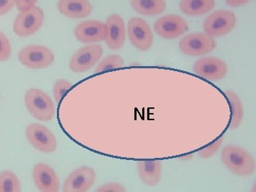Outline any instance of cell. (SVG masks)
I'll return each mask as SVG.
<instances>
[{"label": "cell", "mask_w": 256, "mask_h": 192, "mask_svg": "<svg viewBox=\"0 0 256 192\" xmlns=\"http://www.w3.org/2000/svg\"><path fill=\"white\" fill-rule=\"evenodd\" d=\"M220 159L230 172L239 176H249L255 172V160L240 146L233 144L226 146L222 150Z\"/></svg>", "instance_id": "6da1fadb"}, {"label": "cell", "mask_w": 256, "mask_h": 192, "mask_svg": "<svg viewBox=\"0 0 256 192\" xmlns=\"http://www.w3.org/2000/svg\"><path fill=\"white\" fill-rule=\"evenodd\" d=\"M24 101L28 112L38 120L50 121L54 117L56 109L53 101L43 90L30 89L25 94Z\"/></svg>", "instance_id": "7a4b0ae2"}, {"label": "cell", "mask_w": 256, "mask_h": 192, "mask_svg": "<svg viewBox=\"0 0 256 192\" xmlns=\"http://www.w3.org/2000/svg\"><path fill=\"white\" fill-rule=\"evenodd\" d=\"M43 10L38 6L20 12L13 23V30L18 36L28 37L34 34L44 22Z\"/></svg>", "instance_id": "3957f363"}, {"label": "cell", "mask_w": 256, "mask_h": 192, "mask_svg": "<svg viewBox=\"0 0 256 192\" xmlns=\"http://www.w3.org/2000/svg\"><path fill=\"white\" fill-rule=\"evenodd\" d=\"M236 24V16L228 10H218L207 16L203 28L208 36L220 37L230 33Z\"/></svg>", "instance_id": "277c9868"}, {"label": "cell", "mask_w": 256, "mask_h": 192, "mask_svg": "<svg viewBox=\"0 0 256 192\" xmlns=\"http://www.w3.org/2000/svg\"><path fill=\"white\" fill-rule=\"evenodd\" d=\"M20 63L32 69L44 68L54 62L55 56L50 48L42 45H30L18 52Z\"/></svg>", "instance_id": "5b68a950"}, {"label": "cell", "mask_w": 256, "mask_h": 192, "mask_svg": "<svg viewBox=\"0 0 256 192\" xmlns=\"http://www.w3.org/2000/svg\"><path fill=\"white\" fill-rule=\"evenodd\" d=\"M25 134L28 142L37 150L44 153H52L56 150V138L46 126L38 124H28Z\"/></svg>", "instance_id": "8992f818"}, {"label": "cell", "mask_w": 256, "mask_h": 192, "mask_svg": "<svg viewBox=\"0 0 256 192\" xmlns=\"http://www.w3.org/2000/svg\"><path fill=\"white\" fill-rule=\"evenodd\" d=\"M128 34L130 42L138 50L146 52L151 48L154 35L146 20L140 18H132L128 24Z\"/></svg>", "instance_id": "52a82bcc"}, {"label": "cell", "mask_w": 256, "mask_h": 192, "mask_svg": "<svg viewBox=\"0 0 256 192\" xmlns=\"http://www.w3.org/2000/svg\"><path fill=\"white\" fill-rule=\"evenodd\" d=\"M216 42L213 37L205 33L186 35L180 42V50L184 54L196 56L210 53L215 50Z\"/></svg>", "instance_id": "ba28073f"}, {"label": "cell", "mask_w": 256, "mask_h": 192, "mask_svg": "<svg viewBox=\"0 0 256 192\" xmlns=\"http://www.w3.org/2000/svg\"><path fill=\"white\" fill-rule=\"evenodd\" d=\"M104 54L100 45H88L77 50L69 62V68L74 73H84L92 68Z\"/></svg>", "instance_id": "9c48e42d"}, {"label": "cell", "mask_w": 256, "mask_h": 192, "mask_svg": "<svg viewBox=\"0 0 256 192\" xmlns=\"http://www.w3.org/2000/svg\"><path fill=\"white\" fill-rule=\"evenodd\" d=\"M154 30L158 36L172 40L178 38L188 30V22L176 14H168L161 16L156 22Z\"/></svg>", "instance_id": "30bf717a"}, {"label": "cell", "mask_w": 256, "mask_h": 192, "mask_svg": "<svg viewBox=\"0 0 256 192\" xmlns=\"http://www.w3.org/2000/svg\"><path fill=\"white\" fill-rule=\"evenodd\" d=\"M194 72L202 78L210 80H220L228 73L226 64L216 57L200 58L194 65Z\"/></svg>", "instance_id": "8fae6325"}, {"label": "cell", "mask_w": 256, "mask_h": 192, "mask_svg": "<svg viewBox=\"0 0 256 192\" xmlns=\"http://www.w3.org/2000/svg\"><path fill=\"white\" fill-rule=\"evenodd\" d=\"M96 181L95 170L90 166H82L74 170L64 182L63 191L84 192L89 190Z\"/></svg>", "instance_id": "7c38bea8"}, {"label": "cell", "mask_w": 256, "mask_h": 192, "mask_svg": "<svg viewBox=\"0 0 256 192\" xmlns=\"http://www.w3.org/2000/svg\"><path fill=\"white\" fill-rule=\"evenodd\" d=\"M104 41L110 50H120L124 46L126 26L124 18L119 14L110 15L106 20Z\"/></svg>", "instance_id": "4fadbf2b"}, {"label": "cell", "mask_w": 256, "mask_h": 192, "mask_svg": "<svg viewBox=\"0 0 256 192\" xmlns=\"http://www.w3.org/2000/svg\"><path fill=\"white\" fill-rule=\"evenodd\" d=\"M33 178L36 188L43 192L60 191V181L54 170L48 164L38 163L34 166Z\"/></svg>", "instance_id": "5bb4252c"}, {"label": "cell", "mask_w": 256, "mask_h": 192, "mask_svg": "<svg viewBox=\"0 0 256 192\" xmlns=\"http://www.w3.org/2000/svg\"><path fill=\"white\" fill-rule=\"evenodd\" d=\"M74 35L79 42L84 44L104 41L105 38V24L96 20L82 22L77 25L74 30Z\"/></svg>", "instance_id": "9a60e30c"}, {"label": "cell", "mask_w": 256, "mask_h": 192, "mask_svg": "<svg viewBox=\"0 0 256 192\" xmlns=\"http://www.w3.org/2000/svg\"><path fill=\"white\" fill-rule=\"evenodd\" d=\"M58 11L70 18H82L92 14V6L88 0H58Z\"/></svg>", "instance_id": "2e32d148"}, {"label": "cell", "mask_w": 256, "mask_h": 192, "mask_svg": "<svg viewBox=\"0 0 256 192\" xmlns=\"http://www.w3.org/2000/svg\"><path fill=\"white\" fill-rule=\"evenodd\" d=\"M162 162L161 160H140L138 172L141 181L148 186H154L159 184L162 176Z\"/></svg>", "instance_id": "e0dca14e"}, {"label": "cell", "mask_w": 256, "mask_h": 192, "mask_svg": "<svg viewBox=\"0 0 256 192\" xmlns=\"http://www.w3.org/2000/svg\"><path fill=\"white\" fill-rule=\"evenodd\" d=\"M132 9L146 16H156L164 12L166 8L164 0H130Z\"/></svg>", "instance_id": "ac0fdd59"}, {"label": "cell", "mask_w": 256, "mask_h": 192, "mask_svg": "<svg viewBox=\"0 0 256 192\" xmlns=\"http://www.w3.org/2000/svg\"><path fill=\"white\" fill-rule=\"evenodd\" d=\"M215 4V0H181L180 8L184 14L198 16L210 12Z\"/></svg>", "instance_id": "d6986e66"}, {"label": "cell", "mask_w": 256, "mask_h": 192, "mask_svg": "<svg viewBox=\"0 0 256 192\" xmlns=\"http://www.w3.org/2000/svg\"><path fill=\"white\" fill-rule=\"evenodd\" d=\"M225 95L228 99L232 111V118H230V129L235 130L240 126L242 117H244V108L242 101L238 95L232 90H226Z\"/></svg>", "instance_id": "ffe728a7"}, {"label": "cell", "mask_w": 256, "mask_h": 192, "mask_svg": "<svg viewBox=\"0 0 256 192\" xmlns=\"http://www.w3.org/2000/svg\"><path fill=\"white\" fill-rule=\"evenodd\" d=\"M21 191V183L14 172L11 171H4L0 174V192Z\"/></svg>", "instance_id": "44dd1931"}, {"label": "cell", "mask_w": 256, "mask_h": 192, "mask_svg": "<svg viewBox=\"0 0 256 192\" xmlns=\"http://www.w3.org/2000/svg\"><path fill=\"white\" fill-rule=\"evenodd\" d=\"M124 66V60L122 57L116 54L108 56L96 67L95 73H102L112 69L122 68Z\"/></svg>", "instance_id": "7402d4cb"}, {"label": "cell", "mask_w": 256, "mask_h": 192, "mask_svg": "<svg viewBox=\"0 0 256 192\" xmlns=\"http://www.w3.org/2000/svg\"><path fill=\"white\" fill-rule=\"evenodd\" d=\"M72 87V84L64 79H60L55 82L54 86L53 94L56 104H60L64 96Z\"/></svg>", "instance_id": "603a6c76"}, {"label": "cell", "mask_w": 256, "mask_h": 192, "mask_svg": "<svg viewBox=\"0 0 256 192\" xmlns=\"http://www.w3.org/2000/svg\"><path fill=\"white\" fill-rule=\"evenodd\" d=\"M12 54V46L10 40L3 32L0 31V62H6Z\"/></svg>", "instance_id": "cb8c5ba5"}, {"label": "cell", "mask_w": 256, "mask_h": 192, "mask_svg": "<svg viewBox=\"0 0 256 192\" xmlns=\"http://www.w3.org/2000/svg\"><path fill=\"white\" fill-rule=\"evenodd\" d=\"M223 138H218L216 142L212 143L210 146H207L206 148H203L198 152V156L203 159H208V158H212L218 150L222 142H223Z\"/></svg>", "instance_id": "d4e9b609"}, {"label": "cell", "mask_w": 256, "mask_h": 192, "mask_svg": "<svg viewBox=\"0 0 256 192\" xmlns=\"http://www.w3.org/2000/svg\"><path fill=\"white\" fill-rule=\"evenodd\" d=\"M126 190L119 183H106L96 190L98 192H124Z\"/></svg>", "instance_id": "484cf974"}, {"label": "cell", "mask_w": 256, "mask_h": 192, "mask_svg": "<svg viewBox=\"0 0 256 192\" xmlns=\"http://www.w3.org/2000/svg\"><path fill=\"white\" fill-rule=\"evenodd\" d=\"M16 4V0H0V16L9 13Z\"/></svg>", "instance_id": "4316f807"}, {"label": "cell", "mask_w": 256, "mask_h": 192, "mask_svg": "<svg viewBox=\"0 0 256 192\" xmlns=\"http://www.w3.org/2000/svg\"><path fill=\"white\" fill-rule=\"evenodd\" d=\"M38 0H16V8L18 11L30 9L32 6H34Z\"/></svg>", "instance_id": "83f0119b"}, {"label": "cell", "mask_w": 256, "mask_h": 192, "mask_svg": "<svg viewBox=\"0 0 256 192\" xmlns=\"http://www.w3.org/2000/svg\"><path fill=\"white\" fill-rule=\"evenodd\" d=\"M225 1L228 6L232 8H238L247 4L250 0H225Z\"/></svg>", "instance_id": "f1b7e54d"}, {"label": "cell", "mask_w": 256, "mask_h": 192, "mask_svg": "<svg viewBox=\"0 0 256 192\" xmlns=\"http://www.w3.org/2000/svg\"><path fill=\"white\" fill-rule=\"evenodd\" d=\"M0 98H1V96H0Z\"/></svg>", "instance_id": "f546056e"}]
</instances>
